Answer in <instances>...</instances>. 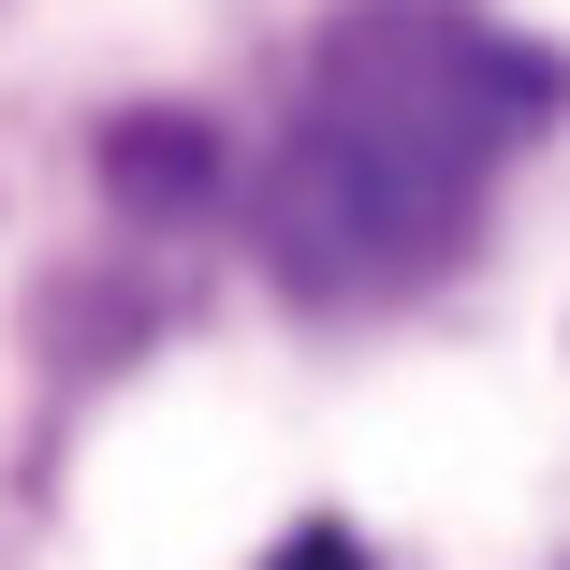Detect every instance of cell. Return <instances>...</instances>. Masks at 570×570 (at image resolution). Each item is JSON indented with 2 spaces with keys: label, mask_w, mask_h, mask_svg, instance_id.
I'll list each match as a JSON object with an SVG mask.
<instances>
[{
  "label": "cell",
  "mask_w": 570,
  "mask_h": 570,
  "mask_svg": "<svg viewBox=\"0 0 570 570\" xmlns=\"http://www.w3.org/2000/svg\"><path fill=\"white\" fill-rule=\"evenodd\" d=\"M556 102H570V73L469 0H352L307 59L278 176H264L278 278L307 307H381V293L439 278Z\"/></svg>",
  "instance_id": "cell-1"
},
{
  "label": "cell",
  "mask_w": 570,
  "mask_h": 570,
  "mask_svg": "<svg viewBox=\"0 0 570 570\" xmlns=\"http://www.w3.org/2000/svg\"><path fill=\"white\" fill-rule=\"evenodd\" d=\"M264 570H366V556H352V541H336V527H293V541H278Z\"/></svg>",
  "instance_id": "cell-3"
},
{
  "label": "cell",
  "mask_w": 570,
  "mask_h": 570,
  "mask_svg": "<svg viewBox=\"0 0 570 570\" xmlns=\"http://www.w3.org/2000/svg\"><path fill=\"white\" fill-rule=\"evenodd\" d=\"M118 190H147V205L176 190V205H190V190H205V132H190V118H132V132H118Z\"/></svg>",
  "instance_id": "cell-2"
}]
</instances>
